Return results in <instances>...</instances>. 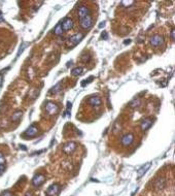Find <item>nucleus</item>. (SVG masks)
<instances>
[{
	"label": "nucleus",
	"mask_w": 175,
	"mask_h": 196,
	"mask_svg": "<svg viewBox=\"0 0 175 196\" xmlns=\"http://www.w3.org/2000/svg\"><path fill=\"white\" fill-rule=\"evenodd\" d=\"M58 110H59V107H58V105L56 104L55 102H53V101H48V102L46 103V112H48L49 115H56L58 112Z\"/></svg>",
	"instance_id": "obj_1"
},
{
	"label": "nucleus",
	"mask_w": 175,
	"mask_h": 196,
	"mask_svg": "<svg viewBox=\"0 0 175 196\" xmlns=\"http://www.w3.org/2000/svg\"><path fill=\"white\" fill-rule=\"evenodd\" d=\"M150 44H151L154 48H158V47L163 46L164 37L162 36V35L154 34V36H151V38H150Z\"/></svg>",
	"instance_id": "obj_2"
},
{
	"label": "nucleus",
	"mask_w": 175,
	"mask_h": 196,
	"mask_svg": "<svg viewBox=\"0 0 175 196\" xmlns=\"http://www.w3.org/2000/svg\"><path fill=\"white\" fill-rule=\"evenodd\" d=\"M60 190H61V187L58 184H53L46 190V196H57L59 194Z\"/></svg>",
	"instance_id": "obj_3"
},
{
	"label": "nucleus",
	"mask_w": 175,
	"mask_h": 196,
	"mask_svg": "<svg viewBox=\"0 0 175 196\" xmlns=\"http://www.w3.org/2000/svg\"><path fill=\"white\" fill-rule=\"evenodd\" d=\"M93 26V19H92L91 16H88L86 18H82V19H80V27H82V29H90L91 27Z\"/></svg>",
	"instance_id": "obj_4"
},
{
	"label": "nucleus",
	"mask_w": 175,
	"mask_h": 196,
	"mask_svg": "<svg viewBox=\"0 0 175 196\" xmlns=\"http://www.w3.org/2000/svg\"><path fill=\"white\" fill-rule=\"evenodd\" d=\"M44 181H46V177L43 175H41V173H37V175H35L33 177L32 184L34 187H40L44 183Z\"/></svg>",
	"instance_id": "obj_5"
},
{
	"label": "nucleus",
	"mask_w": 175,
	"mask_h": 196,
	"mask_svg": "<svg viewBox=\"0 0 175 196\" xmlns=\"http://www.w3.org/2000/svg\"><path fill=\"white\" fill-rule=\"evenodd\" d=\"M134 141V135L132 133H127L121 139V143L124 147H129L130 145H132V143Z\"/></svg>",
	"instance_id": "obj_6"
},
{
	"label": "nucleus",
	"mask_w": 175,
	"mask_h": 196,
	"mask_svg": "<svg viewBox=\"0 0 175 196\" xmlns=\"http://www.w3.org/2000/svg\"><path fill=\"white\" fill-rule=\"evenodd\" d=\"M82 37H84V34H82V33H77V34L71 36L70 38H69V42H68L69 47H70V48L75 47L76 44H78V42L82 39Z\"/></svg>",
	"instance_id": "obj_7"
},
{
	"label": "nucleus",
	"mask_w": 175,
	"mask_h": 196,
	"mask_svg": "<svg viewBox=\"0 0 175 196\" xmlns=\"http://www.w3.org/2000/svg\"><path fill=\"white\" fill-rule=\"evenodd\" d=\"M90 13H91V10H90V8L88 7V6H86V5L78 6L77 15H78V17H79V19L88 17V16H90Z\"/></svg>",
	"instance_id": "obj_8"
},
{
	"label": "nucleus",
	"mask_w": 175,
	"mask_h": 196,
	"mask_svg": "<svg viewBox=\"0 0 175 196\" xmlns=\"http://www.w3.org/2000/svg\"><path fill=\"white\" fill-rule=\"evenodd\" d=\"M76 143H73V141H69V143H65L64 147H63V152L66 153V154H72L73 152L75 151L76 149Z\"/></svg>",
	"instance_id": "obj_9"
},
{
	"label": "nucleus",
	"mask_w": 175,
	"mask_h": 196,
	"mask_svg": "<svg viewBox=\"0 0 175 196\" xmlns=\"http://www.w3.org/2000/svg\"><path fill=\"white\" fill-rule=\"evenodd\" d=\"M62 25V29L63 31H67V30H70V29H72L73 27V21L70 19V18H66V19L63 20V22L61 23Z\"/></svg>",
	"instance_id": "obj_10"
},
{
	"label": "nucleus",
	"mask_w": 175,
	"mask_h": 196,
	"mask_svg": "<svg viewBox=\"0 0 175 196\" xmlns=\"http://www.w3.org/2000/svg\"><path fill=\"white\" fill-rule=\"evenodd\" d=\"M37 133H38V128L35 125H31L30 127L25 131L24 135H25V136H28V137H34Z\"/></svg>",
	"instance_id": "obj_11"
},
{
	"label": "nucleus",
	"mask_w": 175,
	"mask_h": 196,
	"mask_svg": "<svg viewBox=\"0 0 175 196\" xmlns=\"http://www.w3.org/2000/svg\"><path fill=\"white\" fill-rule=\"evenodd\" d=\"M89 103L91 105H93V107H99L101 105V99L100 97H98V96H92V97L89 98Z\"/></svg>",
	"instance_id": "obj_12"
},
{
	"label": "nucleus",
	"mask_w": 175,
	"mask_h": 196,
	"mask_svg": "<svg viewBox=\"0 0 175 196\" xmlns=\"http://www.w3.org/2000/svg\"><path fill=\"white\" fill-rule=\"evenodd\" d=\"M151 125H152V119L146 118V119H144V120H142V122H141V129H142L143 131H145V130L149 129Z\"/></svg>",
	"instance_id": "obj_13"
},
{
	"label": "nucleus",
	"mask_w": 175,
	"mask_h": 196,
	"mask_svg": "<svg viewBox=\"0 0 175 196\" xmlns=\"http://www.w3.org/2000/svg\"><path fill=\"white\" fill-rule=\"evenodd\" d=\"M165 186H166V181L163 178L158 179L156 181V183H154V187H156V189H158V190H162V189L165 188Z\"/></svg>",
	"instance_id": "obj_14"
},
{
	"label": "nucleus",
	"mask_w": 175,
	"mask_h": 196,
	"mask_svg": "<svg viewBox=\"0 0 175 196\" xmlns=\"http://www.w3.org/2000/svg\"><path fill=\"white\" fill-rule=\"evenodd\" d=\"M22 115H23V112H22V110H17V112H15L12 114V122H18V121L22 118Z\"/></svg>",
	"instance_id": "obj_15"
},
{
	"label": "nucleus",
	"mask_w": 175,
	"mask_h": 196,
	"mask_svg": "<svg viewBox=\"0 0 175 196\" xmlns=\"http://www.w3.org/2000/svg\"><path fill=\"white\" fill-rule=\"evenodd\" d=\"M150 167V163H146L144 166H142V167L140 168V169L138 170V178H141L143 175H144L145 172H146V170L149 169Z\"/></svg>",
	"instance_id": "obj_16"
},
{
	"label": "nucleus",
	"mask_w": 175,
	"mask_h": 196,
	"mask_svg": "<svg viewBox=\"0 0 175 196\" xmlns=\"http://www.w3.org/2000/svg\"><path fill=\"white\" fill-rule=\"evenodd\" d=\"M84 72V69L82 68V67H75V68L72 69V71H71V74L74 76H77V75H80V74H82Z\"/></svg>",
	"instance_id": "obj_17"
},
{
	"label": "nucleus",
	"mask_w": 175,
	"mask_h": 196,
	"mask_svg": "<svg viewBox=\"0 0 175 196\" xmlns=\"http://www.w3.org/2000/svg\"><path fill=\"white\" fill-rule=\"evenodd\" d=\"M54 33H55L56 35H62L63 34V29H62L61 23H59L57 26H56L55 30H54Z\"/></svg>",
	"instance_id": "obj_18"
},
{
	"label": "nucleus",
	"mask_w": 175,
	"mask_h": 196,
	"mask_svg": "<svg viewBox=\"0 0 175 196\" xmlns=\"http://www.w3.org/2000/svg\"><path fill=\"white\" fill-rule=\"evenodd\" d=\"M134 3H135L134 0H129V1H122L121 2V5H122L123 7H130V6H132Z\"/></svg>",
	"instance_id": "obj_19"
},
{
	"label": "nucleus",
	"mask_w": 175,
	"mask_h": 196,
	"mask_svg": "<svg viewBox=\"0 0 175 196\" xmlns=\"http://www.w3.org/2000/svg\"><path fill=\"white\" fill-rule=\"evenodd\" d=\"M60 88H61V83H59V84H57L55 87L51 88V90L50 91V94H56V93H58V92H59L60 90H61Z\"/></svg>",
	"instance_id": "obj_20"
},
{
	"label": "nucleus",
	"mask_w": 175,
	"mask_h": 196,
	"mask_svg": "<svg viewBox=\"0 0 175 196\" xmlns=\"http://www.w3.org/2000/svg\"><path fill=\"white\" fill-rule=\"evenodd\" d=\"M139 104H140V100H139V99H137V100H136V99H134V100L132 101L131 103H130V107H138Z\"/></svg>",
	"instance_id": "obj_21"
},
{
	"label": "nucleus",
	"mask_w": 175,
	"mask_h": 196,
	"mask_svg": "<svg viewBox=\"0 0 175 196\" xmlns=\"http://www.w3.org/2000/svg\"><path fill=\"white\" fill-rule=\"evenodd\" d=\"M4 163H5V157H4V155L2 154L1 152H0V164H1V165H4Z\"/></svg>",
	"instance_id": "obj_22"
},
{
	"label": "nucleus",
	"mask_w": 175,
	"mask_h": 196,
	"mask_svg": "<svg viewBox=\"0 0 175 196\" xmlns=\"http://www.w3.org/2000/svg\"><path fill=\"white\" fill-rule=\"evenodd\" d=\"M82 62H85V63L89 62L90 61V56L89 55H82Z\"/></svg>",
	"instance_id": "obj_23"
},
{
	"label": "nucleus",
	"mask_w": 175,
	"mask_h": 196,
	"mask_svg": "<svg viewBox=\"0 0 175 196\" xmlns=\"http://www.w3.org/2000/svg\"><path fill=\"white\" fill-rule=\"evenodd\" d=\"M93 78H94L93 76H91V78H88V80H85V82H82V87H85L87 84H89V83H91V82H92V80H93Z\"/></svg>",
	"instance_id": "obj_24"
},
{
	"label": "nucleus",
	"mask_w": 175,
	"mask_h": 196,
	"mask_svg": "<svg viewBox=\"0 0 175 196\" xmlns=\"http://www.w3.org/2000/svg\"><path fill=\"white\" fill-rule=\"evenodd\" d=\"M1 196H13V194L10 191H4V192L1 193Z\"/></svg>",
	"instance_id": "obj_25"
},
{
	"label": "nucleus",
	"mask_w": 175,
	"mask_h": 196,
	"mask_svg": "<svg viewBox=\"0 0 175 196\" xmlns=\"http://www.w3.org/2000/svg\"><path fill=\"white\" fill-rule=\"evenodd\" d=\"M3 172H4V165H1V164H0V175H2Z\"/></svg>",
	"instance_id": "obj_26"
},
{
	"label": "nucleus",
	"mask_w": 175,
	"mask_h": 196,
	"mask_svg": "<svg viewBox=\"0 0 175 196\" xmlns=\"http://www.w3.org/2000/svg\"><path fill=\"white\" fill-rule=\"evenodd\" d=\"M174 33H175V30H174V29H172V30H171V39L172 40L175 39V38H174Z\"/></svg>",
	"instance_id": "obj_27"
},
{
	"label": "nucleus",
	"mask_w": 175,
	"mask_h": 196,
	"mask_svg": "<svg viewBox=\"0 0 175 196\" xmlns=\"http://www.w3.org/2000/svg\"><path fill=\"white\" fill-rule=\"evenodd\" d=\"M101 38H107V34H106V33H104V34L102 33V35H101Z\"/></svg>",
	"instance_id": "obj_28"
},
{
	"label": "nucleus",
	"mask_w": 175,
	"mask_h": 196,
	"mask_svg": "<svg viewBox=\"0 0 175 196\" xmlns=\"http://www.w3.org/2000/svg\"><path fill=\"white\" fill-rule=\"evenodd\" d=\"M130 42H131V40H130V39H129V40H126V41H125V44H130Z\"/></svg>",
	"instance_id": "obj_29"
},
{
	"label": "nucleus",
	"mask_w": 175,
	"mask_h": 196,
	"mask_svg": "<svg viewBox=\"0 0 175 196\" xmlns=\"http://www.w3.org/2000/svg\"><path fill=\"white\" fill-rule=\"evenodd\" d=\"M25 196H32V193H30V192H28V193H27V194H26Z\"/></svg>",
	"instance_id": "obj_30"
}]
</instances>
